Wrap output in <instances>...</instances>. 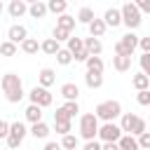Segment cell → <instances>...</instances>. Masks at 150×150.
Here are the masks:
<instances>
[{
  "label": "cell",
  "mask_w": 150,
  "mask_h": 150,
  "mask_svg": "<svg viewBox=\"0 0 150 150\" xmlns=\"http://www.w3.org/2000/svg\"><path fill=\"white\" fill-rule=\"evenodd\" d=\"M0 87H2V94L9 103H19L26 91H23V80L16 75V73H5L2 80H0Z\"/></svg>",
  "instance_id": "obj_1"
},
{
  "label": "cell",
  "mask_w": 150,
  "mask_h": 150,
  "mask_svg": "<svg viewBox=\"0 0 150 150\" xmlns=\"http://www.w3.org/2000/svg\"><path fill=\"white\" fill-rule=\"evenodd\" d=\"M66 49L70 52V56H75V54H80V52L84 49V45H82V38H77V35L73 38V35H70V38H68V47H66Z\"/></svg>",
  "instance_id": "obj_29"
},
{
  "label": "cell",
  "mask_w": 150,
  "mask_h": 150,
  "mask_svg": "<svg viewBox=\"0 0 150 150\" xmlns=\"http://www.w3.org/2000/svg\"><path fill=\"white\" fill-rule=\"evenodd\" d=\"M45 150H61V145H59V143H54V141H49V143L45 145Z\"/></svg>",
  "instance_id": "obj_44"
},
{
  "label": "cell",
  "mask_w": 150,
  "mask_h": 150,
  "mask_svg": "<svg viewBox=\"0 0 150 150\" xmlns=\"http://www.w3.org/2000/svg\"><path fill=\"white\" fill-rule=\"evenodd\" d=\"M59 49H61V45H59L56 40H52V38H47V40L40 42V52H45V54H49V56H54Z\"/></svg>",
  "instance_id": "obj_26"
},
{
  "label": "cell",
  "mask_w": 150,
  "mask_h": 150,
  "mask_svg": "<svg viewBox=\"0 0 150 150\" xmlns=\"http://www.w3.org/2000/svg\"><path fill=\"white\" fill-rule=\"evenodd\" d=\"M28 14H30L33 19H45V16H47V5H45L42 0H33V2L28 5Z\"/></svg>",
  "instance_id": "obj_15"
},
{
  "label": "cell",
  "mask_w": 150,
  "mask_h": 150,
  "mask_svg": "<svg viewBox=\"0 0 150 150\" xmlns=\"http://www.w3.org/2000/svg\"><path fill=\"white\" fill-rule=\"evenodd\" d=\"M16 52H19V47H16V45H12L9 40L0 42V56H16Z\"/></svg>",
  "instance_id": "obj_34"
},
{
  "label": "cell",
  "mask_w": 150,
  "mask_h": 150,
  "mask_svg": "<svg viewBox=\"0 0 150 150\" xmlns=\"http://www.w3.org/2000/svg\"><path fill=\"white\" fill-rule=\"evenodd\" d=\"M7 131H9V122L0 120V138H5V136H7Z\"/></svg>",
  "instance_id": "obj_42"
},
{
  "label": "cell",
  "mask_w": 150,
  "mask_h": 150,
  "mask_svg": "<svg viewBox=\"0 0 150 150\" xmlns=\"http://www.w3.org/2000/svg\"><path fill=\"white\" fill-rule=\"evenodd\" d=\"M23 115H26V120H28L30 124L42 122V108H38V105H28V108L23 110Z\"/></svg>",
  "instance_id": "obj_22"
},
{
  "label": "cell",
  "mask_w": 150,
  "mask_h": 150,
  "mask_svg": "<svg viewBox=\"0 0 150 150\" xmlns=\"http://www.w3.org/2000/svg\"><path fill=\"white\" fill-rule=\"evenodd\" d=\"M26 38H28V30H26V26H21V23H14V26H9V28H7V40H9L12 45H21Z\"/></svg>",
  "instance_id": "obj_10"
},
{
  "label": "cell",
  "mask_w": 150,
  "mask_h": 150,
  "mask_svg": "<svg viewBox=\"0 0 150 150\" xmlns=\"http://www.w3.org/2000/svg\"><path fill=\"white\" fill-rule=\"evenodd\" d=\"M120 129H122V134H127V136H141L143 131H148V124H145V120L143 117H138V115H134V112H122L120 115V124H117Z\"/></svg>",
  "instance_id": "obj_2"
},
{
  "label": "cell",
  "mask_w": 150,
  "mask_h": 150,
  "mask_svg": "<svg viewBox=\"0 0 150 150\" xmlns=\"http://www.w3.org/2000/svg\"><path fill=\"white\" fill-rule=\"evenodd\" d=\"M84 84H87L89 89H98V87H103V75L87 73V75H84Z\"/></svg>",
  "instance_id": "obj_30"
},
{
  "label": "cell",
  "mask_w": 150,
  "mask_h": 150,
  "mask_svg": "<svg viewBox=\"0 0 150 150\" xmlns=\"http://www.w3.org/2000/svg\"><path fill=\"white\" fill-rule=\"evenodd\" d=\"M47 5V12H52V14H66V9H68V2L66 0H49V2H45Z\"/></svg>",
  "instance_id": "obj_19"
},
{
  "label": "cell",
  "mask_w": 150,
  "mask_h": 150,
  "mask_svg": "<svg viewBox=\"0 0 150 150\" xmlns=\"http://www.w3.org/2000/svg\"><path fill=\"white\" fill-rule=\"evenodd\" d=\"M122 115V103L120 101H101L98 105H96V110H94V117L98 120V122H115L117 117Z\"/></svg>",
  "instance_id": "obj_3"
},
{
  "label": "cell",
  "mask_w": 150,
  "mask_h": 150,
  "mask_svg": "<svg viewBox=\"0 0 150 150\" xmlns=\"http://www.w3.org/2000/svg\"><path fill=\"white\" fill-rule=\"evenodd\" d=\"M131 84L136 87V91H145V89H150V75L138 73V75H134V77H131Z\"/></svg>",
  "instance_id": "obj_21"
},
{
  "label": "cell",
  "mask_w": 150,
  "mask_h": 150,
  "mask_svg": "<svg viewBox=\"0 0 150 150\" xmlns=\"http://www.w3.org/2000/svg\"><path fill=\"white\" fill-rule=\"evenodd\" d=\"M49 124H45V122H38V124H30V136L33 138H47L49 136Z\"/></svg>",
  "instance_id": "obj_23"
},
{
  "label": "cell",
  "mask_w": 150,
  "mask_h": 150,
  "mask_svg": "<svg viewBox=\"0 0 150 150\" xmlns=\"http://www.w3.org/2000/svg\"><path fill=\"white\" fill-rule=\"evenodd\" d=\"M2 9H5V5H2V0H0V14H2Z\"/></svg>",
  "instance_id": "obj_45"
},
{
  "label": "cell",
  "mask_w": 150,
  "mask_h": 150,
  "mask_svg": "<svg viewBox=\"0 0 150 150\" xmlns=\"http://www.w3.org/2000/svg\"><path fill=\"white\" fill-rule=\"evenodd\" d=\"M136 143H138L141 150H148L150 148V131H143L141 136H136Z\"/></svg>",
  "instance_id": "obj_37"
},
{
  "label": "cell",
  "mask_w": 150,
  "mask_h": 150,
  "mask_svg": "<svg viewBox=\"0 0 150 150\" xmlns=\"http://www.w3.org/2000/svg\"><path fill=\"white\" fill-rule=\"evenodd\" d=\"M7 12H9L12 19H21V16L28 12V5H26L23 0H12V2L7 5Z\"/></svg>",
  "instance_id": "obj_14"
},
{
  "label": "cell",
  "mask_w": 150,
  "mask_h": 150,
  "mask_svg": "<svg viewBox=\"0 0 150 150\" xmlns=\"http://www.w3.org/2000/svg\"><path fill=\"white\" fill-rule=\"evenodd\" d=\"M94 19H96V14H94V9H91V7H80V12H77V19H75V21H80V23L89 26Z\"/></svg>",
  "instance_id": "obj_24"
},
{
  "label": "cell",
  "mask_w": 150,
  "mask_h": 150,
  "mask_svg": "<svg viewBox=\"0 0 150 150\" xmlns=\"http://www.w3.org/2000/svg\"><path fill=\"white\" fill-rule=\"evenodd\" d=\"M63 150H77V136L75 134H66L61 136V143H59Z\"/></svg>",
  "instance_id": "obj_31"
},
{
  "label": "cell",
  "mask_w": 150,
  "mask_h": 150,
  "mask_svg": "<svg viewBox=\"0 0 150 150\" xmlns=\"http://www.w3.org/2000/svg\"><path fill=\"white\" fill-rule=\"evenodd\" d=\"M103 23H105V28H108V26H112V28L122 26L120 9H117V7H108V9H105V14H103Z\"/></svg>",
  "instance_id": "obj_12"
},
{
  "label": "cell",
  "mask_w": 150,
  "mask_h": 150,
  "mask_svg": "<svg viewBox=\"0 0 150 150\" xmlns=\"http://www.w3.org/2000/svg\"><path fill=\"white\" fill-rule=\"evenodd\" d=\"M54 82H56V73H54L52 68H42V70L38 73V87H42V89H49Z\"/></svg>",
  "instance_id": "obj_11"
},
{
  "label": "cell",
  "mask_w": 150,
  "mask_h": 150,
  "mask_svg": "<svg viewBox=\"0 0 150 150\" xmlns=\"http://www.w3.org/2000/svg\"><path fill=\"white\" fill-rule=\"evenodd\" d=\"M138 47L143 49V54H150V38H138Z\"/></svg>",
  "instance_id": "obj_40"
},
{
  "label": "cell",
  "mask_w": 150,
  "mask_h": 150,
  "mask_svg": "<svg viewBox=\"0 0 150 150\" xmlns=\"http://www.w3.org/2000/svg\"><path fill=\"white\" fill-rule=\"evenodd\" d=\"M61 96H63L66 101H77L80 87H77L75 82H66V84H61Z\"/></svg>",
  "instance_id": "obj_17"
},
{
  "label": "cell",
  "mask_w": 150,
  "mask_h": 150,
  "mask_svg": "<svg viewBox=\"0 0 150 150\" xmlns=\"http://www.w3.org/2000/svg\"><path fill=\"white\" fill-rule=\"evenodd\" d=\"M112 68L115 70H120V73H127L129 68H131V56H112Z\"/></svg>",
  "instance_id": "obj_20"
},
{
  "label": "cell",
  "mask_w": 150,
  "mask_h": 150,
  "mask_svg": "<svg viewBox=\"0 0 150 150\" xmlns=\"http://www.w3.org/2000/svg\"><path fill=\"white\" fill-rule=\"evenodd\" d=\"M54 56H56V63H59V66H70V63H73V56H70V52H68L66 47H61Z\"/></svg>",
  "instance_id": "obj_32"
},
{
  "label": "cell",
  "mask_w": 150,
  "mask_h": 150,
  "mask_svg": "<svg viewBox=\"0 0 150 150\" xmlns=\"http://www.w3.org/2000/svg\"><path fill=\"white\" fill-rule=\"evenodd\" d=\"M38 49H40V42H38L35 38H26V40L21 42V52H23V54H38Z\"/></svg>",
  "instance_id": "obj_28"
},
{
  "label": "cell",
  "mask_w": 150,
  "mask_h": 150,
  "mask_svg": "<svg viewBox=\"0 0 150 150\" xmlns=\"http://www.w3.org/2000/svg\"><path fill=\"white\" fill-rule=\"evenodd\" d=\"M117 148L120 150H141L138 143H136V138L134 136H127V134H122V138L117 141Z\"/></svg>",
  "instance_id": "obj_27"
},
{
  "label": "cell",
  "mask_w": 150,
  "mask_h": 150,
  "mask_svg": "<svg viewBox=\"0 0 150 150\" xmlns=\"http://www.w3.org/2000/svg\"><path fill=\"white\" fill-rule=\"evenodd\" d=\"M138 63H141V73L148 75V73H150V54H141Z\"/></svg>",
  "instance_id": "obj_38"
},
{
  "label": "cell",
  "mask_w": 150,
  "mask_h": 150,
  "mask_svg": "<svg viewBox=\"0 0 150 150\" xmlns=\"http://www.w3.org/2000/svg\"><path fill=\"white\" fill-rule=\"evenodd\" d=\"M120 16H122V23L129 28V33H134V30L141 26V21H143V14L136 9L134 2H124V5L120 7Z\"/></svg>",
  "instance_id": "obj_4"
},
{
  "label": "cell",
  "mask_w": 150,
  "mask_h": 150,
  "mask_svg": "<svg viewBox=\"0 0 150 150\" xmlns=\"http://www.w3.org/2000/svg\"><path fill=\"white\" fill-rule=\"evenodd\" d=\"M87 28H89V35H91V38H96V40H98V38H103V33L108 30V28H105V23H103V19H94Z\"/></svg>",
  "instance_id": "obj_18"
},
{
  "label": "cell",
  "mask_w": 150,
  "mask_h": 150,
  "mask_svg": "<svg viewBox=\"0 0 150 150\" xmlns=\"http://www.w3.org/2000/svg\"><path fill=\"white\" fill-rule=\"evenodd\" d=\"M26 134H28V129H26V124L23 122H12L9 124V131H7V136H5V141H7V148H19L21 143H23V138H26Z\"/></svg>",
  "instance_id": "obj_8"
},
{
  "label": "cell",
  "mask_w": 150,
  "mask_h": 150,
  "mask_svg": "<svg viewBox=\"0 0 150 150\" xmlns=\"http://www.w3.org/2000/svg\"><path fill=\"white\" fill-rule=\"evenodd\" d=\"M101 150H120L117 143H101Z\"/></svg>",
  "instance_id": "obj_43"
},
{
  "label": "cell",
  "mask_w": 150,
  "mask_h": 150,
  "mask_svg": "<svg viewBox=\"0 0 150 150\" xmlns=\"http://www.w3.org/2000/svg\"><path fill=\"white\" fill-rule=\"evenodd\" d=\"M28 101H30V105H38V108H49L52 103H54V96L49 94V89H42V87H33L30 91H28Z\"/></svg>",
  "instance_id": "obj_9"
},
{
  "label": "cell",
  "mask_w": 150,
  "mask_h": 150,
  "mask_svg": "<svg viewBox=\"0 0 150 150\" xmlns=\"http://www.w3.org/2000/svg\"><path fill=\"white\" fill-rule=\"evenodd\" d=\"M68 38H70V33H68V30H63V28H59V26H54V33H52V40H56V42H68Z\"/></svg>",
  "instance_id": "obj_36"
},
{
  "label": "cell",
  "mask_w": 150,
  "mask_h": 150,
  "mask_svg": "<svg viewBox=\"0 0 150 150\" xmlns=\"http://www.w3.org/2000/svg\"><path fill=\"white\" fill-rule=\"evenodd\" d=\"M136 101H138L141 105H150V89H145V91H138V94H136Z\"/></svg>",
  "instance_id": "obj_39"
},
{
  "label": "cell",
  "mask_w": 150,
  "mask_h": 150,
  "mask_svg": "<svg viewBox=\"0 0 150 150\" xmlns=\"http://www.w3.org/2000/svg\"><path fill=\"white\" fill-rule=\"evenodd\" d=\"M75 16H70V14H61L59 19H56V26L59 28H63V30H68V33H73V28H75Z\"/></svg>",
  "instance_id": "obj_25"
},
{
  "label": "cell",
  "mask_w": 150,
  "mask_h": 150,
  "mask_svg": "<svg viewBox=\"0 0 150 150\" xmlns=\"http://www.w3.org/2000/svg\"><path fill=\"white\" fill-rule=\"evenodd\" d=\"M96 131H98V120L94 117V112L80 115V138H84V143L96 141Z\"/></svg>",
  "instance_id": "obj_5"
},
{
  "label": "cell",
  "mask_w": 150,
  "mask_h": 150,
  "mask_svg": "<svg viewBox=\"0 0 150 150\" xmlns=\"http://www.w3.org/2000/svg\"><path fill=\"white\" fill-rule=\"evenodd\" d=\"M54 127H56V134H61V136H66V134H70V120H54Z\"/></svg>",
  "instance_id": "obj_35"
},
{
  "label": "cell",
  "mask_w": 150,
  "mask_h": 150,
  "mask_svg": "<svg viewBox=\"0 0 150 150\" xmlns=\"http://www.w3.org/2000/svg\"><path fill=\"white\" fill-rule=\"evenodd\" d=\"M61 110H63V112H66V115L73 120V117L80 112V103H77V101H66V103L61 105Z\"/></svg>",
  "instance_id": "obj_33"
},
{
  "label": "cell",
  "mask_w": 150,
  "mask_h": 150,
  "mask_svg": "<svg viewBox=\"0 0 150 150\" xmlns=\"http://www.w3.org/2000/svg\"><path fill=\"white\" fill-rule=\"evenodd\" d=\"M82 150H101V143H98V141H87Z\"/></svg>",
  "instance_id": "obj_41"
},
{
  "label": "cell",
  "mask_w": 150,
  "mask_h": 150,
  "mask_svg": "<svg viewBox=\"0 0 150 150\" xmlns=\"http://www.w3.org/2000/svg\"><path fill=\"white\" fill-rule=\"evenodd\" d=\"M96 138H101V143H117L122 138V129L115 122H103V124H98Z\"/></svg>",
  "instance_id": "obj_7"
},
{
  "label": "cell",
  "mask_w": 150,
  "mask_h": 150,
  "mask_svg": "<svg viewBox=\"0 0 150 150\" xmlns=\"http://www.w3.org/2000/svg\"><path fill=\"white\" fill-rule=\"evenodd\" d=\"M136 47H138V35H136V33H124V35L115 42V54H117V56H131Z\"/></svg>",
  "instance_id": "obj_6"
},
{
  "label": "cell",
  "mask_w": 150,
  "mask_h": 150,
  "mask_svg": "<svg viewBox=\"0 0 150 150\" xmlns=\"http://www.w3.org/2000/svg\"><path fill=\"white\" fill-rule=\"evenodd\" d=\"M82 45H84V49H87V54L89 56H101V52H103V45H101V40H96V38H82Z\"/></svg>",
  "instance_id": "obj_13"
},
{
  "label": "cell",
  "mask_w": 150,
  "mask_h": 150,
  "mask_svg": "<svg viewBox=\"0 0 150 150\" xmlns=\"http://www.w3.org/2000/svg\"><path fill=\"white\" fill-rule=\"evenodd\" d=\"M84 66H87V73H96V75H103V68H105L101 56H89L84 61Z\"/></svg>",
  "instance_id": "obj_16"
}]
</instances>
